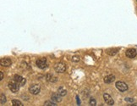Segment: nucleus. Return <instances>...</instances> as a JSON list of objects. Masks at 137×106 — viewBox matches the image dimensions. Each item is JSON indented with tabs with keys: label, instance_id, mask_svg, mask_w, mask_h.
Masks as SVG:
<instances>
[{
	"label": "nucleus",
	"instance_id": "f257e3e1",
	"mask_svg": "<svg viewBox=\"0 0 137 106\" xmlns=\"http://www.w3.org/2000/svg\"><path fill=\"white\" fill-rule=\"evenodd\" d=\"M115 86H116V88H117L119 91L122 92V93H124V92L128 90V85L126 84L125 82H124V81H117Z\"/></svg>",
	"mask_w": 137,
	"mask_h": 106
},
{
	"label": "nucleus",
	"instance_id": "f03ea898",
	"mask_svg": "<svg viewBox=\"0 0 137 106\" xmlns=\"http://www.w3.org/2000/svg\"><path fill=\"white\" fill-rule=\"evenodd\" d=\"M29 91L31 94L37 95L41 92V86L39 84H33L29 88Z\"/></svg>",
	"mask_w": 137,
	"mask_h": 106
},
{
	"label": "nucleus",
	"instance_id": "7ed1b4c3",
	"mask_svg": "<svg viewBox=\"0 0 137 106\" xmlns=\"http://www.w3.org/2000/svg\"><path fill=\"white\" fill-rule=\"evenodd\" d=\"M36 65H37L38 68H40V69H45L47 67V62L45 58L38 59V60L36 61Z\"/></svg>",
	"mask_w": 137,
	"mask_h": 106
},
{
	"label": "nucleus",
	"instance_id": "20e7f679",
	"mask_svg": "<svg viewBox=\"0 0 137 106\" xmlns=\"http://www.w3.org/2000/svg\"><path fill=\"white\" fill-rule=\"evenodd\" d=\"M54 70L59 73H64V72H65V71H66V66L64 63L59 62V63L55 64V65H54Z\"/></svg>",
	"mask_w": 137,
	"mask_h": 106
},
{
	"label": "nucleus",
	"instance_id": "39448f33",
	"mask_svg": "<svg viewBox=\"0 0 137 106\" xmlns=\"http://www.w3.org/2000/svg\"><path fill=\"white\" fill-rule=\"evenodd\" d=\"M9 86V90L12 92V93H16V92H18L19 90V84L16 82V81H10V82H9L8 84Z\"/></svg>",
	"mask_w": 137,
	"mask_h": 106
},
{
	"label": "nucleus",
	"instance_id": "423d86ee",
	"mask_svg": "<svg viewBox=\"0 0 137 106\" xmlns=\"http://www.w3.org/2000/svg\"><path fill=\"white\" fill-rule=\"evenodd\" d=\"M125 54L128 58L129 59H134L135 57L137 55V52L135 48H129V49L126 50L125 52Z\"/></svg>",
	"mask_w": 137,
	"mask_h": 106
},
{
	"label": "nucleus",
	"instance_id": "0eeeda50",
	"mask_svg": "<svg viewBox=\"0 0 137 106\" xmlns=\"http://www.w3.org/2000/svg\"><path fill=\"white\" fill-rule=\"evenodd\" d=\"M103 98H104V101L106 102L107 105H114V101L112 98V97L110 96L108 93H104L103 94Z\"/></svg>",
	"mask_w": 137,
	"mask_h": 106
},
{
	"label": "nucleus",
	"instance_id": "6e6552de",
	"mask_svg": "<svg viewBox=\"0 0 137 106\" xmlns=\"http://www.w3.org/2000/svg\"><path fill=\"white\" fill-rule=\"evenodd\" d=\"M0 62H1V65H2V66H4V67H9V66H10V65H12L11 60H10V59H8V58H3V59H1Z\"/></svg>",
	"mask_w": 137,
	"mask_h": 106
},
{
	"label": "nucleus",
	"instance_id": "1a4fd4ad",
	"mask_svg": "<svg viewBox=\"0 0 137 106\" xmlns=\"http://www.w3.org/2000/svg\"><path fill=\"white\" fill-rule=\"evenodd\" d=\"M61 95L59 94V93H52V96H51V99L52 100V101L56 102V103H60L61 101H62V98H61Z\"/></svg>",
	"mask_w": 137,
	"mask_h": 106
},
{
	"label": "nucleus",
	"instance_id": "9d476101",
	"mask_svg": "<svg viewBox=\"0 0 137 106\" xmlns=\"http://www.w3.org/2000/svg\"><path fill=\"white\" fill-rule=\"evenodd\" d=\"M104 82L106 83V84H111V83H113L114 81H115V76H113V75H108V76H107L106 77H104Z\"/></svg>",
	"mask_w": 137,
	"mask_h": 106
},
{
	"label": "nucleus",
	"instance_id": "9b49d317",
	"mask_svg": "<svg viewBox=\"0 0 137 106\" xmlns=\"http://www.w3.org/2000/svg\"><path fill=\"white\" fill-rule=\"evenodd\" d=\"M46 80L48 82H56L58 81V78L52 74H47L46 75Z\"/></svg>",
	"mask_w": 137,
	"mask_h": 106
},
{
	"label": "nucleus",
	"instance_id": "f8f14e48",
	"mask_svg": "<svg viewBox=\"0 0 137 106\" xmlns=\"http://www.w3.org/2000/svg\"><path fill=\"white\" fill-rule=\"evenodd\" d=\"M119 48H110V49H108V51H107V53H108V54H109L110 56H113V55H115L116 53L119 52Z\"/></svg>",
	"mask_w": 137,
	"mask_h": 106
},
{
	"label": "nucleus",
	"instance_id": "ddd939ff",
	"mask_svg": "<svg viewBox=\"0 0 137 106\" xmlns=\"http://www.w3.org/2000/svg\"><path fill=\"white\" fill-rule=\"evenodd\" d=\"M58 93L62 97H64L67 94V90H66L64 87H60V88H59V89H58Z\"/></svg>",
	"mask_w": 137,
	"mask_h": 106
},
{
	"label": "nucleus",
	"instance_id": "4468645a",
	"mask_svg": "<svg viewBox=\"0 0 137 106\" xmlns=\"http://www.w3.org/2000/svg\"><path fill=\"white\" fill-rule=\"evenodd\" d=\"M23 80H24V78H23L22 76H19V75H15V76H14V81H16L17 83H21L23 81Z\"/></svg>",
	"mask_w": 137,
	"mask_h": 106
},
{
	"label": "nucleus",
	"instance_id": "2eb2a0df",
	"mask_svg": "<svg viewBox=\"0 0 137 106\" xmlns=\"http://www.w3.org/2000/svg\"><path fill=\"white\" fill-rule=\"evenodd\" d=\"M12 105L14 106H23V104L20 100H17V99H14L12 100Z\"/></svg>",
	"mask_w": 137,
	"mask_h": 106
},
{
	"label": "nucleus",
	"instance_id": "dca6fc26",
	"mask_svg": "<svg viewBox=\"0 0 137 106\" xmlns=\"http://www.w3.org/2000/svg\"><path fill=\"white\" fill-rule=\"evenodd\" d=\"M46 106H57V103L54 101H46L44 103Z\"/></svg>",
	"mask_w": 137,
	"mask_h": 106
},
{
	"label": "nucleus",
	"instance_id": "f3484780",
	"mask_svg": "<svg viewBox=\"0 0 137 106\" xmlns=\"http://www.w3.org/2000/svg\"><path fill=\"white\" fill-rule=\"evenodd\" d=\"M5 102H6V97H5L4 94L2 93L1 96H0V104H1V105H3Z\"/></svg>",
	"mask_w": 137,
	"mask_h": 106
},
{
	"label": "nucleus",
	"instance_id": "a211bd4d",
	"mask_svg": "<svg viewBox=\"0 0 137 106\" xmlns=\"http://www.w3.org/2000/svg\"><path fill=\"white\" fill-rule=\"evenodd\" d=\"M89 104H90V105H91V106H96V99H95L94 98H91L90 100H89Z\"/></svg>",
	"mask_w": 137,
	"mask_h": 106
},
{
	"label": "nucleus",
	"instance_id": "6ab92c4d",
	"mask_svg": "<svg viewBox=\"0 0 137 106\" xmlns=\"http://www.w3.org/2000/svg\"><path fill=\"white\" fill-rule=\"evenodd\" d=\"M80 56H78V55H75V56H73L72 57V59H71V60L73 62H79L80 61Z\"/></svg>",
	"mask_w": 137,
	"mask_h": 106
},
{
	"label": "nucleus",
	"instance_id": "aec40b11",
	"mask_svg": "<svg viewBox=\"0 0 137 106\" xmlns=\"http://www.w3.org/2000/svg\"><path fill=\"white\" fill-rule=\"evenodd\" d=\"M125 101L131 102V103H133V102H134V99H133V98H125Z\"/></svg>",
	"mask_w": 137,
	"mask_h": 106
},
{
	"label": "nucleus",
	"instance_id": "412c9836",
	"mask_svg": "<svg viewBox=\"0 0 137 106\" xmlns=\"http://www.w3.org/2000/svg\"><path fill=\"white\" fill-rule=\"evenodd\" d=\"M3 79V72L1 71V72H0V80L2 81Z\"/></svg>",
	"mask_w": 137,
	"mask_h": 106
},
{
	"label": "nucleus",
	"instance_id": "4be33fe9",
	"mask_svg": "<svg viewBox=\"0 0 137 106\" xmlns=\"http://www.w3.org/2000/svg\"><path fill=\"white\" fill-rule=\"evenodd\" d=\"M129 106H137V104H132V105H129Z\"/></svg>",
	"mask_w": 137,
	"mask_h": 106
}]
</instances>
